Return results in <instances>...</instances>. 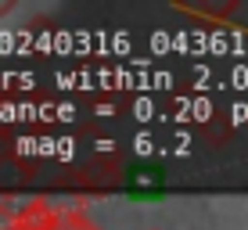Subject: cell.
<instances>
[{
  "label": "cell",
  "instance_id": "obj_2",
  "mask_svg": "<svg viewBox=\"0 0 248 230\" xmlns=\"http://www.w3.org/2000/svg\"><path fill=\"white\" fill-rule=\"evenodd\" d=\"M54 230H101L93 219L87 216L83 209H58V219H54Z\"/></svg>",
  "mask_w": 248,
  "mask_h": 230
},
{
  "label": "cell",
  "instance_id": "obj_1",
  "mask_svg": "<svg viewBox=\"0 0 248 230\" xmlns=\"http://www.w3.org/2000/svg\"><path fill=\"white\" fill-rule=\"evenodd\" d=\"M58 209L50 201H29V205L15 209L0 201V230H54Z\"/></svg>",
  "mask_w": 248,
  "mask_h": 230
}]
</instances>
